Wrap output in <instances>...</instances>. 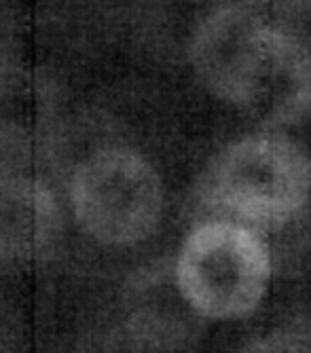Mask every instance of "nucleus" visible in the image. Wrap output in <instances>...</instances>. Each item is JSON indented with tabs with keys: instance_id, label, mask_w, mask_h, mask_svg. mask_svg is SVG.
<instances>
[{
	"instance_id": "obj_1",
	"label": "nucleus",
	"mask_w": 311,
	"mask_h": 353,
	"mask_svg": "<svg viewBox=\"0 0 311 353\" xmlns=\"http://www.w3.org/2000/svg\"><path fill=\"white\" fill-rule=\"evenodd\" d=\"M174 279L182 301L195 313L237 319L252 313L267 294L269 250L237 222H205L184 239Z\"/></svg>"
},
{
	"instance_id": "obj_2",
	"label": "nucleus",
	"mask_w": 311,
	"mask_h": 353,
	"mask_svg": "<svg viewBox=\"0 0 311 353\" xmlns=\"http://www.w3.org/2000/svg\"><path fill=\"white\" fill-rule=\"evenodd\" d=\"M311 170L288 142L252 138L227 148L201 178L203 201L239 220L277 227L307 203Z\"/></svg>"
},
{
	"instance_id": "obj_3",
	"label": "nucleus",
	"mask_w": 311,
	"mask_h": 353,
	"mask_svg": "<svg viewBox=\"0 0 311 353\" xmlns=\"http://www.w3.org/2000/svg\"><path fill=\"white\" fill-rule=\"evenodd\" d=\"M70 205L79 227L106 245H132L157 229L163 186L154 168L132 148H102L74 170Z\"/></svg>"
},
{
	"instance_id": "obj_4",
	"label": "nucleus",
	"mask_w": 311,
	"mask_h": 353,
	"mask_svg": "<svg viewBox=\"0 0 311 353\" xmlns=\"http://www.w3.org/2000/svg\"><path fill=\"white\" fill-rule=\"evenodd\" d=\"M61 218L57 197L43 180L0 163V263L41 261L61 237Z\"/></svg>"
},
{
	"instance_id": "obj_5",
	"label": "nucleus",
	"mask_w": 311,
	"mask_h": 353,
	"mask_svg": "<svg viewBox=\"0 0 311 353\" xmlns=\"http://www.w3.org/2000/svg\"><path fill=\"white\" fill-rule=\"evenodd\" d=\"M53 98L28 74L0 81V163L32 159L55 132Z\"/></svg>"
},
{
	"instance_id": "obj_6",
	"label": "nucleus",
	"mask_w": 311,
	"mask_h": 353,
	"mask_svg": "<svg viewBox=\"0 0 311 353\" xmlns=\"http://www.w3.org/2000/svg\"><path fill=\"white\" fill-rule=\"evenodd\" d=\"M254 353H311V334H277Z\"/></svg>"
}]
</instances>
